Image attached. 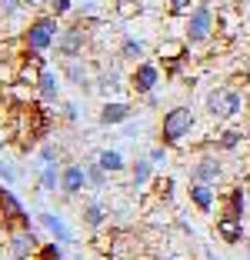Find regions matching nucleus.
Returning <instances> with one entry per match:
<instances>
[{
	"mask_svg": "<svg viewBox=\"0 0 250 260\" xmlns=\"http://www.w3.org/2000/svg\"><path fill=\"white\" fill-rule=\"evenodd\" d=\"M197 127V114H194V107H187V104H180V107H170L164 117H160V127H157V144L164 147H180L183 140L190 137V130Z\"/></svg>",
	"mask_w": 250,
	"mask_h": 260,
	"instance_id": "nucleus-1",
	"label": "nucleus"
},
{
	"mask_svg": "<svg viewBox=\"0 0 250 260\" xmlns=\"http://www.w3.org/2000/svg\"><path fill=\"white\" fill-rule=\"evenodd\" d=\"M204 110H207V117L210 120H217V123H230V120H237L240 114H247V100H243V93L237 90V87H213L210 93H207V100H204Z\"/></svg>",
	"mask_w": 250,
	"mask_h": 260,
	"instance_id": "nucleus-2",
	"label": "nucleus"
},
{
	"mask_svg": "<svg viewBox=\"0 0 250 260\" xmlns=\"http://www.w3.org/2000/svg\"><path fill=\"white\" fill-rule=\"evenodd\" d=\"M60 17L53 14H37L30 17V23L20 30V44L27 50H37V54H47L50 47H57V37H60Z\"/></svg>",
	"mask_w": 250,
	"mask_h": 260,
	"instance_id": "nucleus-3",
	"label": "nucleus"
},
{
	"mask_svg": "<svg viewBox=\"0 0 250 260\" xmlns=\"http://www.w3.org/2000/svg\"><path fill=\"white\" fill-rule=\"evenodd\" d=\"M217 34V14L210 4H194V10L183 20V40L190 47H204L210 44V37Z\"/></svg>",
	"mask_w": 250,
	"mask_h": 260,
	"instance_id": "nucleus-4",
	"label": "nucleus"
},
{
	"mask_svg": "<svg viewBox=\"0 0 250 260\" xmlns=\"http://www.w3.org/2000/svg\"><path fill=\"white\" fill-rule=\"evenodd\" d=\"M90 20H83V17H77L74 23H67L60 30V37H57V57L60 60H77V57H83V47H87V37H90Z\"/></svg>",
	"mask_w": 250,
	"mask_h": 260,
	"instance_id": "nucleus-5",
	"label": "nucleus"
},
{
	"mask_svg": "<svg viewBox=\"0 0 250 260\" xmlns=\"http://www.w3.org/2000/svg\"><path fill=\"white\" fill-rule=\"evenodd\" d=\"M10 227H34V217L17 200L10 184H0V230H10Z\"/></svg>",
	"mask_w": 250,
	"mask_h": 260,
	"instance_id": "nucleus-6",
	"label": "nucleus"
},
{
	"mask_svg": "<svg viewBox=\"0 0 250 260\" xmlns=\"http://www.w3.org/2000/svg\"><path fill=\"white\" fill-rule=\"evenodd\" d=\"M160 63L157 60H140L134 63V70L127 74V87L134 97H150V93H157L160 87Z\"/></svg>",
	"mask_w": 250,
	"mask_h": 260,
	"instance_id": "nucleus-7",
	"label": "nucleus"
},
{
	"mask_svg": "<svg viewBox=\"0 0 250 260\" xmlns=\"http://www.w3.org/2000/svg\"><path fill=\"white\" fill-rule=\"evenodd\" d=\"M4 237H7L4 247H7L10 260H34V253H37L40 244H44L34 227H10V230H4Z\"/></svg>",
	"mask_w": 250,
	"mask_h": 260,
	"instance_id": "nucleus-8",
	"label": "nucleus"
},
{
	"mask_svg": "<svg viewBox=\"0 0 250 260\" xmlns=\"http://www.w3.org/2000/svg\"><path fill=\"white\" fill-rule=\"evenodd\" d=\"M50 104H44V100L34 97L30 104H23V120H27V130H23V137H30V147L37 144V140H44L47 134H50V123H53V114Z\"/></svg>",
	"mask_w": 250,
	"mask_h": 260,
	"instance_id": "nucleus-9",
	"label": "nucleus"
},
{
	"mask_svg": "<svg viewBox=\"0 0 250 260\" xmlns=\"http://www.w3.org/2000/svg\"><path fill=\"white\" fill-rule=\"evenodd\" d=\"M90 187V180H87V167L83 164H64V170H60V193H64V200H74L77 193H83Z\"/></svg>",
	"mask_w": 250,
	"mask_h": 260,
	"instance_id": "nucleus-10",
	"label": "nucleus"
},
{
	"mask_svg": "<svg viewBox=\"0 0 250 260\" xmlns=\"http://www.w3.org/2000/svg\"><path fill=\"white\" fill-rule=\"evenodd\" d=\"M187 170H190V180H194V184H210V187L224 177V164H220L217 153H204V157H197Z\"/></svg>",
	"mask_w": 250,
	"mask_h": 260,
	"instance_id": "nucleus-11",
	"label": "nucleus"
},
{
	"mask_svg": "<svg viewBox=\"0 0 250 260\" xmlns=\"http://www.w3.org/2000/svg\"><path fill=\"white\" fill-rule=\"evenodd\" d=\"M97 120H100V127H123V123L134 120V104H127V100H104Z\"/></svg>",
	"mask_w": 250,
	"mask_h": 260,
	"instance_id": "nucleus-12",
	"label": "nucleus"
},
{
	"mask_svg": "<svg viewBox=\"0 0 250 260\" xmlns=\"http://www.w3.org/2000/svg\"><path fill=\"white\" fill-rule=\"evenodd\" d=\"M213 230H217V237L224 240V244H230V247L247 244V223H243V217H227V214H220L217 220H213Z\"/></svg>",
	"mask_w": 250,
	"mask_h": 260,
	"instance_id": "nucleus-13",
	"label": "nucleus"
},
{
	"mask_svg": "<svg viewBox=\"0 0 250 260\" xmlns=\"http://www.w3.org/2000/svg\"><path fill=\"white\" fill-rule=\"evenodd\" d=\"M60 80H64V74H57L53 67H44L37 74V80H34V97L44 100V104H57V97H60Z\"/></svg>",
	"mask_w": 250,
	"mask_h": 260,
	"instance_id": "nucleus-14",
	"label": "nucleus"
},
{
	"mask_svg": "<svg viewBox=\"0 0 250 260\" xmlns=\"http://www.w3.org/2000/svg\"><path fill=\"white\" fill-rule=\"evenodd\" d=\"M64 80L74 87H80V90H93V80H97V74H93V67L83 57H77V60H64Z\"/></svg>",
	"mask_w": 250,
	"mask_h": 260,
	"instance_id": "nucleus-15",
	"label": "nucleus"
},
{
	"mask_svg": "<svg viewBox=\"0 0 250 260\" xmlns=\"http://www.w3.org/2000/svg\"><path fill=\"white\" fill-rule=\"evenodd\" d=\"M187 40H167V44H160V50H157V60L164 63V74H170L174 77L177 70L183 67V60H187Z\"/></svg>",
	"mask_w": 250,
	"mask_h": 260,
	"instance_id": "nucleus-16",
	"label": "nucleus"
},
{
	"mask_svg": "<svg viewBox=\"0 0 250 260\" xmlns=\"http://www.w3.org/2000/svg\"><path fill=\"white\" fill-rule=\"evenodd\" d=\"M123 84H127V77H123L117 67H104L97 74V80H93V90H97L104 100H114V93H120Z\"/></svg>",
	"mask_w": 250,
	"mask_h": 260,
	"instance_id": "nucleus-17",
	"label": "nucleus"
},
{
	"mask_svg": "<svg viewBox=\"0 0 250 260\" xmlns=\"http://www.w3.org/2000/svg\"><path fill=\"white\" fill-rule=\"evenodd\" d=\"M187 197H190V204L197 207L200 214H213L217 193H213V187H210V184H194V180H190V187H187Z\"/></svg>",
	"mask_w": 250,
	"mask_h": 260,
	"instance_id": "nucleus-18",
	"label": "nucleus"
},
{
	"mask_svg": "<svg viewBox=\"0 0 250 260\" xmlns=\"http://www.w3.org/2000/svg\"><path fill=\"white\" fill-rule=\"evenodd\" d=\"M117 57H120L123 63H140V60H147V44L127 34V37H120V44H117Z\"/></svg>",
	"mask_w": 250,
	"mask_h": 260,
	"instance_id": "nucleus-19",
	"label": "nucleus"
},
{
	"mask_svg": "<svg viewBox=\"0 0 250 260\" xmlns=\"http://www.w3.org/2000/svg\"><path fill=\"white\" fill-rule=\"evenodd\" d=\"M80 223L87 230H100L107 223V207H104V200H87V204H83V210H80Z\"/></svg>",
	"mask_w": 250,
	"mask_h": 260,
	"instance_id": "nucleus-20",
	"label": "nucleus"
},
{
	"mask_svg": "<svg viewBox=\"0 0 250 260\" xmlns=\"http://www.w3.org/2000/svg\"><path fill=\"white\" fill-rule=\"evenodd\" d=\"M220 214H227V217H243L247 214V193H243V187H230V190L224 193Z\"/></svg>",
	"mask_w": 250,
	"mask_h": 260,
	"instance_id": "nucleus-21",
	"label": "nucleus"
},
{
	"mask_svg": "<svg viewBox=\"0 0 250 260\" xmlns=\"http://www.w3.org/2000/svg\"><path fill=\"white\" fill-rule=\"evenodd\" d=\"M37 220H40V227L50 230V237H53V240H60V244H74V234L67 230L64 217H57V214H50V210H44V214H37Z\"/></svg>",
	"mask_w": 250,
	"mask_h": 260,
	"instance_id": "nucleus-22",
	"label": "nucleus"
},
{
	"mask_svg": "<svg viewBox=\"0 0 250 260\" xmlns=\"http://www.w3.org/2000/svg\"><path fill=\"white\" fill-rule=\"evenodd\" d=\"M60 164H40V174H37V190L40 193H57L60 190Z\"/></svg>",
	"mask_w": 250,
	"mask_h": 260,
	"instance_id": "nucleus-23",
	"label": "nucleus"
},
{
	"mask_svg": "<svg viewBox=\"0 0 250 260\" xmlns=\"http://www.w3.org/2000/svg\"><path fill=\"white\" fill-rule=\"evenodd\" d=\"M153 170H157V167L150 164V157L134 160V164H130V187H134V190H144V187L153 180Z\"/></svg>",
	"mask_w": 250,
	"mask_h": 260,
	"instance_id": "nucleus-24",
	"label": "nucleus"
},
{
	"mask_svg": "<svg viewBox=\"0 0 250 260\" xmlns=\"http://www.w3.org/2000/svg\"><path fill=\"white\" fill-rule=\"evenodd\" d=\"M243 23H247V20H243V10H234V7H220L217 10V30H224V34L234 37Z\"/></svg>",
	"mask_w": 250,
	"mask_h": 260,
	"instance_id": "nucleus-25",
	"label": "nucleus"
},
{
	"mask_svg": "<svg viewBox=\"0 0 250 260\" xmlns=\"http://www.w3.org/2000/svg\"><path fill=\"white\" fill-rule=\"evenodd\" d=\"M97 160H100V167H104L110 177H114V174H123V170H130V164L123 160V153H120V150H110V147L97 153Z\"/></svg>",
	"mask_w": 250,
	"mask_h": 260,
	"instance_id": "nucleus-26",
	"label": "nucleus"
},
{
	"mask_svg": "<svg viewBox=\"0 0 250 260\" xmlns=\"http://www.w3.org/2000/svg\"><path fill=\"white\" fill-rule=\"evenodd\" d=\"M83 167H87V180H90L93 190H107V184H110V174H107V170L100 167L97 157H93V160H87Z\"/></svg>",
	"mask_w": 250,
	"mask_h": 260,
	"instance_id": "nucleus-27",
	"label": "nucleus"
},
{
	"mask_svg": "<svg viewBox=\"0 0 250 260\" xmlns=\"http://www.w3.org/2000/svg\"><path fill=\"white\" fill-rule=\"evenodd\" d=\"M240 144H243V130H237V127H227L217 137V150H224V153H227V150H237Z\"/></svg>",
	"mask_w": 250,
	"mask_h": 260,
	"instance_id": "nucleus-28",
	"label": "nucleus"
},
{
	"mask_svg": "<svg viewBox=\"0 0 250 260\" xmlns=\"http://www.w3.org/2000/svg\"><path fill=\"white\" fill-rule=\"evenodd\" d=\"M34 260H67L64 257V244L60 240H47V244H40V250L34 253Z\"/></svg>",
	"mask_w": 250,
	"mask_h": 260,
	"instance_id": "nucleus-29",
	"label": "nucleus"
},
{
	"mask_svg": "<svg viewBox=\"0 0 250 260\" xmlns=\"http://www.w3.org/2000/svg\"><path fill=\"white\" fill-rule=\"evenodd\" d=\"M153 193H157V200L170 204V197H174V180H170V177H157V180H153Z\"/></svg>",
	"mask_w": 250,
	"mask_h": 260,
	"instance_id": "nucleus-30",
	"label": "nucleus"
},
{
	"mask_svg": "<svg viewBox=\"0 0 250 260\" xmlns=\"http://www.w3.org/2000/svg\"><path fill=\"white\" fill-rule=\"evenodd\" d=\"M70 10H74V0H47V14H53V17H67Z\"/></svg>",
	"mask_w": 250,
	"mask_h": 260,
	"instance_id": "nucleus-31",
	"label": "nucleus"
},
{
	"mask_svg": "<svg viewBox=\"0 0 250 260\" xmlns=\"http://www.w3.org/2000/svg\"><path fill=\"white\" fill-rule=\"evenodd\" d=\"M194 4L197 0H167V10H170V17H187L194 10Z\"/></svg>",
	"mask_w": 250,
	"mask_h": 260,
	"instance_id": "nucleus-32",
	"label": "nucleus"
},
{
	"mask_svg": "<svg viewBox=\"0 0 250 260\" xmlns=\"http://www.w3.org/2000/svg\"><path fill=\"white\" fill-rule=\"evenodd\" d=\"M167 150H170V147H164V144H153L150 150H147V157H150L153 167H164L167 164Z\"/></svg>",
	"mask_w": 250,
	"mask_h": 260,
	"instance_id": "nucleus-33",
	"label": "nucleus"
},
{
	"mask_svg": "<svg viewBox=\"0 0 250 260\" xmlns=\"http://www.w3.org/2000/svg\"><path fill=\"white\" fill-rule=\"evenodd\" d=\"M37 157H40V160H44V164H57V160H60V150H57V147H53V144H40Z\"/></svg>",
	"mask_w": 250,
	"mask_h": 260,
	"instance_id": "nucleus-34",
	"label": "nucleus"
},
{
	"mask_svg": "<svg viewBox=\"0 0 250 260\" xmlns=\"http://www.w3.org/2000/svg\"><path fill=\"white\" fill-rule=\"evenodd\" d=\"M60 117H64L67 123H77V120H80V107H77L74 100H67V104L60 107Z\"/></svg>",
	"mask_w": 250,
	"mask_h": 260,
	"instance_id": "nucleus-35",
	"label": "nucleus"
},
{
	"mask_svg": "<svg viewBox=\"0 0 250 260\" xmlns=\"http://www.w3.org/2000/svg\"><path fill=\"white\" fill-rule=\"evenodd\" d=\"M23 7V0H0V17H14Z\"/></svg>",
	"mask_w": 250,
	"mask_h": 260,
	"instance_id": "nucleus-36",
	"label": "nucleus"
},
{
	"mask_svg": "<svg viewBox=\"0 0 250 260\" xmlns=\"http://www.w3.org/2000/svg\"><path fill=\"white\" fill-rule=\"evenodd\" d=\"M110 4H114V7H117V14H123V17H127V14H134V4H137V0H110Z\"/></svg>",
	"mask_w": 250,
	"mask_h": 260,
	"instance_id": "nucleus-37",
	"label": "nucleus"
},
{
	"mask_svg": "<svg viewBox=\"0 0 250 260\" xmlns=\"http://www.w3.org/2000/svg\"><path fill=\"white\" fill-rule=\"evenodd\" d=\"M0 180H4V184H14V180H17V170L10 167V164H0Z\"/></svg>",
	"mask_w": 250,
	"mask_h": 260,
	"instance_id": "nucleus-38",
	"label": "nucleus"
},
{
	"mask_svg": "<svg viewBox=\"0 0 250 260\" xmlns=\"http://www.w3.org/2000/svg\"><path fill=\"white\" fill-rule=\"evenodd\" d=\"M40 4H44V0H23V7H27V10H37Z\"/></svg>",
	"mask_w": 250,
	"mask_h": 260,
	"instance_id": "nucleus-39",
	"label": "nucleus"
},
{
	"mask_svg": "<svg viewBox=\"0 0 250 260\" xmlns=\"http://www.w3.org/2000/svg\"><path fill=\"white\" fill-rule=\"evenodd\" d=\"M243 20H247V27H250V0H247V10H243Z\"/></svg>",
	"mask_w": 250,
	"mask_h": 260,
	"instance_id": "nucleus-40",
	"label": "nucleus"
},
{
	"mask_svg": "<svg viewBox=\"0 0 250 260\" xmlns=\"http://www.w3.org/2000/svg\"><path fill=\"white\" fill-rule=\"evenodd\" d=\"M243 187H247V190H250V170H247V174H243Z\"/></svg>",
	"mask_w": 250,
	"mask_h": 260,
	"instance_id": "nucleus-41",
	"label": "nucleus"
},
{
	"mask_svg": "<svg viewBox=\"0 0 250 260\" xmlns=\"http://www.w3.org/2000/svg\"><path fill=\"white\" fill-rule=\"evenodd\" d=\"M204 260H220V257H217V253H207V257H204Z\"/></svg>",
	"mask_w": 250,
	"mask_h": 260,
	"instance_id": "nucleus-42",
	"label": "nucleus"
},
{
	"mask_svg": "<svg viewBox=\"0 0 250 260\" xmlns=\"http://www.w3.org/2000/svg\"><path fill=\"white\" fill-rule=\"evenodd\" d=\"M247 120H250V97H247Z\"/></svg>",
	"mask_w": 250,
	"mask_h": 260,
	"instance_id": "nucleus-43",
	"label": "nucleus"
},
{
	"mask_svg": "<svg viewBox=\"0 0 250 260\" xmlns=\"http://www.w3.org/2000/svg\"><path fill=\"white\" fill-rule=\"evenodd\" d=\"M164 260H180V257H164Z\"/></svg>",
	"mask_w": 250,
	"mask_h": 260,
	"instance_id": "nucleus-44",
	"label": "nucleus"
},
{
	"mask_svg": "<svg viewBox=\"0 0 250 260\" xmlns=\"http://www.w3.org/2000/svg\"><path fill=\"white\" fill-rule=\"evenodd\" d=\"M247 260H250V244H247Z\"/></svg>",
	"mask_w": 250,
	"mask_h": 260,
	"instance_id": "nucleus-45",
	"label": "nucleus"
},
{
	"mask_svg": "<svg viewBox=\"0 0 250 260\" xmlns=\"http://www.w3.org/2000/svg\"><path fill=\"white\" fill-rule=\"evenodd\" d=\"M0 63H4V50H0Z\"/></svg>",
	"mask_w": 250,
	"mask_h": 260,
	"instance_id": "nucleus-46",
	"label": "nucleus"
},
{
	"mask_svg": "<svg viewBox=\"0 0 250 260\" xmlns=\"http://www.w3.org/2000/svg\"><path fill=\"white\" fill-rule=\"evenodd\" d=\"M0 150H4V144H0Z\"/></svg>",
	"mask_w": 250,
	"mask_h": 260,
	"instance_id": "nucleus-47",
	"label": "nucleus"
}]
</instances>
